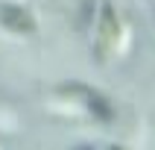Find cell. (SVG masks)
Segmentation results:
<instances>
[{
	"mask_svg": "<svg viewBox=\"0 0 155 150\" xmlns=\"http://www.w3.org/2000/svg\"><path fill=\"white\" fill-rule=\"evenodd\" d=\"M0 24L6 26V30H12L15 35H32L38 30L32 12L24 9V6H15V3H3L0 6Z\"/></svg>",
	"mask_w": 155,
	"mask_h": 150,
	"instance_id": "3",
	"label": "cell"
},
{
	"mask_svg": "<svg viewBox=\"0 0 155 150\" xmlns=\"http://www.w3.org/2000/svg\"><path fill=\"white\" fill-rule=\"evenodd\" d=\"M105 150H123V147H117V144H111V147H105Z\"/></svg>",
	"mask_w": 155,
	"mask_h": 150,
	"instance_id": "4",
	"label": "cell"
},
{
	"mask_svg": "<svg viewBox=\"0 0 155 150\" xmlns=\"http://www.w3.org/2000/svg\"><path fill=\"white\" fill-rule=\"evenodd\" d=\"M56 97L64 100V106H70V112H68L70 118L73 115L76 118H94V121H111L114 118L111 103L85 82H68L56 91Z\"/></svg>",
	"mask_w": 155,
	"mask_h": 150,
	"instance_id": "1",
	"label": "cell"
},
{
	"mask_svg": "<svg viewBox=\"0 0 155 150\" xmlns=\"http://www.w3.org/2000/svg\"><path fill=\"white\" fill-rule=\"evenodd\" d=\"M120 44V18L114 12V6L108 0L100 3L97 9V35H94V56L97 62H108L111 53Z\"/></svg>",
	"mask_w": 155,
	"mask_h": 150,
	"instance_id": "2",
	"label": "cell"
}]
</instances>
